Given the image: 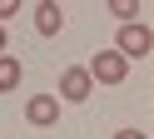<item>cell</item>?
<instances>
[{
	"label": "cell",
	"mask_w": 154,
	"mask_h": 139,
	"mask_svg": "<svg viewBox=\"0 0 154 139\" xmlns=\"http://www.w3.org/2000/svg\"><path fill=\"white\" fill-rule=\"evenodd\" d=\"M25 119H30L35 129L60 124V99H55V94H30V99H25Z\"/></svg>",
	"instance_id": "4"
},
{
	"label": "cell",
	"mask_w": 154,
	"mask_h": 139,
	"mask_svg": "<svg viewBox=\"0 0 154 139\" xmlns=\"http://www.w3.org/2000/svg\"><path fill=\"white\" fill-rule=\"evenodd\" d=\"M90 94H94L90 70H85V65H70V70L60 75V99H65V104H85Z\"/></svg>",
	"instance_id": "3"
},
{
	"label": "cell",
	"mask_w": 154,
	"mask_h": 139,
	"mask_svg": "<svg viewBox=\"0 0 154 139\" xmlns=\"http://www.w3.org/2000/svg\"><path fill=\"white\" fill-rule=\"evenodd\" d=\"M5 40H10V30H5V25H0V55H5Z\"/></svg>",
	"instance_id": "10"
},
{
	"label": "cell",
	"mask_w": 154,
	"mask_h": 139,
	"mask_svg": "<svg viewBox=\"0 0 154 139\" xmlns=\"http://www.w3.org/2000/svg\"><path fill=\"white\" fill-rule=\"evenodd\" d=\"M114 139H149L144 129H114Z\"/></svg>",
	"instance_id": "9"
},
{
	"label": "cell",
	"mask_w": 154,
	"mask_h": 139,
	"mask_svg": "<svg viewBox=\"0 0 154 139\" xmlns=\"http://www.w3.org/2000/svg\"><path fill=\"white\" fill-rule=\"evenodd\" d=\"M20 79H25V65H20L15 55H0V94H10Z\"/></svg>",
	"instance_id": "6"
},
{
	"label": "cell",
	"mask_w": 154,
	"mask_h": 139,
	"mask_svg": "<svg viewBox=\"0 0 154 139\" xmlns=\"http://www.w3.org/2000/svg\"><path fill=\"white\" fill-rule=\"evenodd\" d=\"M35 30H40V35H60V30H65V10L50 5V0L35 5Z\"/></svg>",
	"instance_id": "5"
},
{
	"label": "cell",
	"mask_w": 154,
	"mask_h": 139,
	"mask_svg": "<svg viewBox=\"0 0 154 139\" xmlns=\"http://www.w3.org/2000/svg\"><path fill=\"white\" fill-rule=\"evenodd\" d=\"M149 50H154V35H149V25H139V20L119 25V40H114V55H124V60H144Z\"/></svg>",
	"instance_id": "2"
},
{
	"label": "cell",
	"mask_w": 154,
	"mask_h": 139,
	"mask_svg": "<svg viewBox=\"0 0 154 139\" xmlns=\"http://www.w3.org/2000/svg\"><path fill=\"white\" fill-rule=\"evenodd\" d=\"M109 10H114V20H124V25H129V20L139 15V5H134V0H114Z\"/></svg>",
	"instance_id": "7"
},
{
	"label": "cell",
	"mask_w": 154,
	"mask_h": 139,
	"mask_svg": "<svg viewBox=\"0 0 154 139\" xmlns=\"http://www.w3.org/2000/svg\"><path fill=\"white\" fill-rule=\"evenodd\" d=\"M15 10H20V0H0V20H10Z\"/></svg>",
	"instance_id": "8"
},
{
	"label": "cell",
	"mask_w": 154,
	"mask_h": 139,
	"mask_svg": "<svg viewBox=\"0 0 154 139\" xmlns=\"http://www.w3.org/2000/svg\"><path fill=\"white\" fill-rule=\"evenodd\" d=\"M85 70H90L94 85H124V79H129V60L114 55V50H94V60H90Z\"/></svg>",
	"instance_id": "1"
}]
</instances>
